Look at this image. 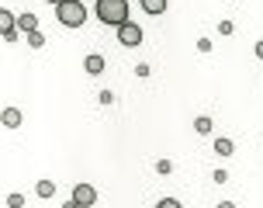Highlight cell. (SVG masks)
I'll list each match as a JSON object with an SVG mask.
<instances>
[{
	"label": "cell",
	"mask_w": 263,
	"mask_h": 208,
	"mask_svg": "<svg viewBox=\"0 0 263 208\" xmlns=\"http://www.w3.org/2000/svg\"><path fill=\"white\" fill-rule=\"evenodd\" d=\"M97 18H101V25L121 28L128 21V0H97Z\"/></svg>",
	"instance_id": "1"
},
{
	"label": "cell",
	"mask_w": 263,
	"mask_h": 208,
	"mask_svg": "<svg viewBox=\"0 0 263 208\" xmlns=\"http://www.w3.org/2000/svg\"><path fill=\"white\" fill-rule=\"evenodd\" d=\"M55 18H59L66 28H80L87 21V7H83L80 0H63V4L55 7Z\"/></svg>",
	"instance_id": "2"
},
{
	"label": "cell",
	"mask_w": 263,
	"mask_h": 208,
	"mask_svg": "<svg viewBox=\"0 0 263 208\" xmlns=\"http://www.w3.org/2000/svg\"><path fill=\"white\" fill-rule=\"evenodd\" d=\"M118 42H121V45H128V49L142 45V28H139V25H132V21H125V25L118 28Z\"/></svg>",
	"instance_id": "3"
},
{
	"label": "cell",
	"mask_w": 263,
	"mask_h": 208,
	"mask_svg": "<svg viewBox=\"0 0 263 208\" xmlns=\"http://www.w3.org/2000/svg\"><path fill=\"white\" fill-rule=\"evenodd\" d=\"M73 201L80 208H90L97 201V191H93V184H73Z\"/></svg>",
	"instance_id": "4"
},
{
	"label": "cell",
	"mask_w": 263,
	"mask_h": 208,
	"mask_svg": "<svg viewBox=\"0 0 263 208\" xmlns=\"http://www.w3.org/2000/svg\"><path fill=\"white\" fill-rule=\"evenodd\" d=\"M83 70H87V73H93V77H97V73H104V56L90 52V56L83 59Z\"/></svg>",
	"instance_id": "5"
},
{
	"label": "cell",
	"mask_w": 263,
	"mask_h": 208,
	"mask_svg": "<svg viewBox=\"0 0 263 208\" xmlns=\"http://www.w3.org/2000/svg\"><path fill=\"white\" fill-rule=\"evenodd\" d=\"M17 31H25V35L39 31V18H35V14H21V18H17Z\"/></svg>",
	"instance_id": "6"
},
{
	"label": "cell",
	"mask_w": 263,
	"mask_h": 208,
	"mask_svg": "<svg viewBox=\"0 0 263 208\" xmlns=\"http://www.w3.org/2000/svg\"><path fill=\"white\" fill-rule=\"evenodd\" d=\"M0 28H4V35H11V31H17V18H14L11 11H0Z\"/></svg>",
	"instance_id": "7"
},
{
	"label": "cell",
	"mask_w": 263,
	"mask_h": 208,
	"mask_svg": "<svg viewBox=\"0 0 263 208\" xmlns=\"http://www.w3.org/2000/svg\"><path fill=\"white\" fill-rule=\"evenodd\" d=\"M139 4H142V11H145V14H156V18L166 11V0H139Z\"/></svg>",
	"instance_id": "8"
},
{
	"label": "cell",
	"mask_w": 263,
	"mask_h": 208,
	"mask_svg": "<svg viewBox=\"0 0 263 208\" xmlns=\"http://www.w3.org/2000/svg\"><path fill=\"white\" fill-rule=\"evenodd\" d=\"M4 125H7V129H17V125H21V111H17V108H4Z\"/></svg>",
	"instance_id": "9"
},
{
	"label": "cell",
	"mask_w": 263,
	"mask_h": 208,
	"mask_svg": "<svg viewBox=\"0 0 263 208\" xmlns=\"http://www.w3.org/2000/svg\"><path fill=\"white\" fill-rule=\"evenodd\" d=\"M232 149H236L232 139H215V153L218 156H232Z\"/></svg>",
	"instance_id": "10"
},
{
	"label": "cell",
	"mask_w": 263,
	"mask_h": 208,
	"mask_svg": "<svg viewBox=\"0 0 263 208\" xmlns=\"http://www.w3.org/2000/svg\"><path fill=\"white\" fill-rule=\"evenodd\" d=\"M194 132H197V135H208V132H211V118H208V115H201V118L194 122Z\"/></svg>",
	"instance_id": "11"
},
{
	"label": "cell",
	"mask_w": 263,
	"mask_h": 208,
	"mask_svg": "<svg viewBox=\"0 0 263 208\" xmlns=\"http://www.w3.org/2000/svg\"><path fill=\"white\" fill-rule=\"evenodd\" d=\"M35 191H39V198H52L55 195V184L52 181H39V187H35Z\"/></svg>",
	"instance_id": "12"
},
{
	"label": "cell",
	"mask_w": 263,
	"mask_h": 208,
	"mask_svg": "<svg viewBox=\"0 0 263 208\" xmlns=\"http://www.w3.org/2000/svg\"><path fill=\"white\" fill-rule=\"evenodd\" d=\"M28 45H31V49H42V45H45V35H42V31H31V35H28Z\"/></svg>",
	"instance_id": "13"
},
{
	"label": "cell",
	"mask_w": 263,
	"mask_h": 208,
	"mask_svg": "<svg viewBox=\"0 0 263 208\" xmlns=\"http://www.w3.org/2000/svg\"><path fill=\"white\" fill-rule=\"evenodd\" d=\"M7 208H25V195H7Z\"/></svg>",
	"instance_id": "14"
},
{
	"label": "cell",
	"mask_w": 263,
	"mask_h": 208,
	"mask_svg": "<svg viewBox=\"0 0 263 208\" xmlns=\"http://www.w3.org/2000/svg\"><path fill=\"white\" fill-rule=\"evenodd\" d=\"M170 170H173L170 160H156V174H170Z\"/></svg>",
	"instance_id": "15"
},
{
	"label": "cell",
	"mask_w": 263,
	"mask_h": 208,
	"mask_svg": "<svg viewBox=\"0 0 263 208\" xmlns=\"http://www.w3.org/2000/svg\"><path fill=\"white\" fill-rule=\"evenodd\" d=\"M156 208H184V205H180V201H177V198H163V201H159Z\"/></svg>",
	"instance_id": "16"
},
{
	"label": "cell",
	"mask_w": 263,
	"mask_h": 208,
	"mask_svg": "<svg viewBox=\"0 0 263 208\" xmlns=\"http://www.w3.org/2000/svg\"><path fill=\"white\" fill-rule=\"evenodd\" d=\"M218 31H222V35H232L236 25H232V21H218Z\"/></svg>",
	"instance_id": "17"
},
{
	"label": "cell",
	"mask_w": 263,
	"mask_h": 208,
	"mask_svg": "<svg viewBox=\"0 0 263 208\" xmlns=\"http://www.w3.org/2000/svg\"><path fill=\"white\" fill-rule=\"evenodd\" d=\"M197 49H201V52H211V39H197Z\"/></svg>",
	"instance_id": "18"
},
{
	"label": "cell",
	"mask_w": 263,
	"mask_h": 208,
	"mask_svg": "<svg viewBox=\"0 0 263 208\" xmlns=\"http://www.w3.org/2000/svg\"><path fill=\"white\" fill-rule=\"evenodd\" d=\"M256 56H260V59H263V39L256 42Z\"/></svg>",
	"instance_id": "19"
},
{
	"label": "cell",
	"mask_w": 263,
	"mask_h": 208,
	"mask_svg": "<svg viewBox=\"0 0 263 208\" xmlns=\"http://www.w3.org/2000/svg\"><path fill=\"white\" fill-rule=\"evenodd\" d=\"M63 208H80V205H77V201H73V198H69V201H66V205H63Z\"/></svg>",
	"instance_id": "20"
},
{
	"label": "cell",
	"mask_w": 263,
	"mask_h": 208,
	"mask_svg": "<svg viewBox=\"0 0 263 208\" xmlns=\"http://www.w3.org/2000/svg\"><path fill=\"white\" fill-rule=\"evenodd\" d=\"M218 208H236V205H232V201H222V205H218Z\"/></svg>",
	"instance_id": "21"
},
{
	"label": "cell",
	"mask_w": 263,
	"mask_h": 208,
	"mask_svg": "<svg viewBox=\"0 0 263 208\" xmlns=\"http://www.w3.org/2000/svg\"><path fill=\"white\" fill-rule=\"evenodd\" d=\"M49 4H55V7H59V4H63V0H49Z\"/></svg>",
	"instance_id": "22"
}]
</instances>
